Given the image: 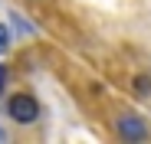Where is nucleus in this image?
Returning <instances> with one entry per match:
<instances>
[{
    "mask_svg": "<svg viewBox=\"0 0 151 144\" xmlns=\"http://www.w3.org/2000/svg\"><path fill=\"white\" fill-rule=\"evenodd\" d=\"M7 111H10L13 121H20V125H33L40 118V105H36L33 95H13V98L7 102Z\"/></svg>",
    "mask_w": 151,
    "mask_h": 144,
    "instance_id": "nucleus-1",
    "label": "nucleus"
},
{
    "mask_svg": "<svg viewBox=\"0 0 151 144\" xmlns=\"http://www.w3.org/2000/svg\"><path fill=\"white\" fill-rule=\"evenodd\" d=\"M115 128H118L122 138H128V141H145V138H148V125L141 121L138 115H122Z\"/></svg>",
    "mask_w": 151,
    "mask_h": 144,
    "instance_id": "nucleus-2",
    "label": "nucleus"
},
{
    "mask_svg": "<svg viewBox=\"0 0 151 144\" xmlns=\"http://www.w3.org/2000/svg\"><path fill=\"white\" fill-rule=\"evenodd\" d=\"M135 88H138V95H148V92H151V79H148V76H138V79H135Z\"/></svg>",
    "mask_w": 151,
    "mask_h": 144,
    "instance_id": "nucleus-3",
    "label": "nucleus"
},
{
    "mask_svg": "<svg viewBox=\"0 0 151 144\" xmlns=\"http://www.w3.org/2000/svg\"><path fill=\"white\" fill-rule=\"evenodd\" d=\"M4 85H7V69L0 66V92H4Z\"/></svg>",
    "mask_w": 151,
    "mask_h": 144,
    "instance_id": "nucleus-5",
    "label": "nucleus"
},
{
    "mask_svg": "<svg viewBox=\"0 0 151 144\" xmlns=\"http://www.w3.org/2000/svg\"><path fill=\"white\" fill-rule=\"evenodd\" d=\"M7 46H10V33H7V26L0 23V56L7 53Z\"/></svg>",
    "mask_w": 151,
    "mask_h": 144,
    "instance_id": "nucleus-4",
    "label": "nucleus"
}]
</instances>
